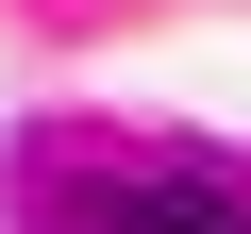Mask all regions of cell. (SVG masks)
<instances>
[{"instance_id": "obj_1", "label": "cell", "mask_w": 251, "mask_h": 234, "mask_svg": "<svg viewBox=\"0 0 251 234\" xmlns=\"http://www.w3.org/2000/svg\"><path fill=\"white\" fill-rule=\"evenodd\" d=\"M117 234H251V201H234V184H134Z\"/></svg>"}]
</instances>
